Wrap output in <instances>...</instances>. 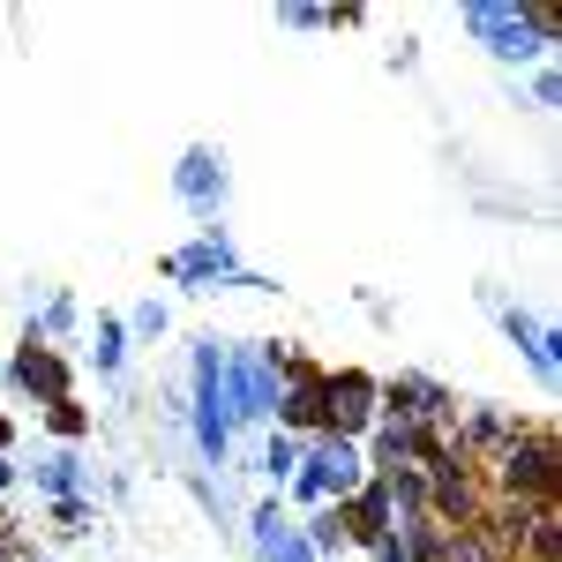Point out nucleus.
<instances>
[{
  "label": "nucleus",
  "mask_w": 562,
  "mask_h": 562,
  "mask_svg": "<svg viewBox=\"0 0 562 562\" xmlns=\"http://www.w3.org/2000/svg\"><path fill=\"white\" fill-rule=\"evenodd\" d=\"M383 487H368V495H352L346 510H338V525H346L352 540H360V548H383Z\"/></svg>",
  "instance_id": "nucleus-3"
},
{
  "label": "nucleus",
  "mask_w": 562,
  "mask_h": 562,
  "mask_svg": "<svg viewBox=\"0 0 562 562\" xmlns=\"http://www.w3.org/2000/svg\"><path fill=\"white\" fill-rule=\"evenodd\" d=\"M503 487H510V495H532L540 510H555V435H548V428H525V450H510Z\"/></svg>",
  "instance_id": "nucleus-1"
},
{
  "label": "nucleus",
  "mask_w": 562,
  "mask_h": 562,
  "mask_svg": "<svg viewBox=\"0 0 562 562\" xmlns=\"http://www.w3.org/2000/svg\"><path fill=\"white\" fill-rule=\"evenodd\" d=\"M53 428H60V435H83V413H76L68 397H53Z\"/></svg>",
  "instance_id": "nucleus-4"
},
{
  "label": "nucleus",
  "mask_w": 562,
  "mask_h": 562,
  "mask_svg": "<svg viewBox=\"0 0 562 562\" xmlns=\"http://www.w3.org/2000/svg\"><path fill=\"white\" fill-rule=\"evenodd\" d=\"M15 383L45 390V397H68V368H60L45 346H23V352H15Z\"/></svg>",
  "instance_id": "nucleus-2"
}]
</instances>
